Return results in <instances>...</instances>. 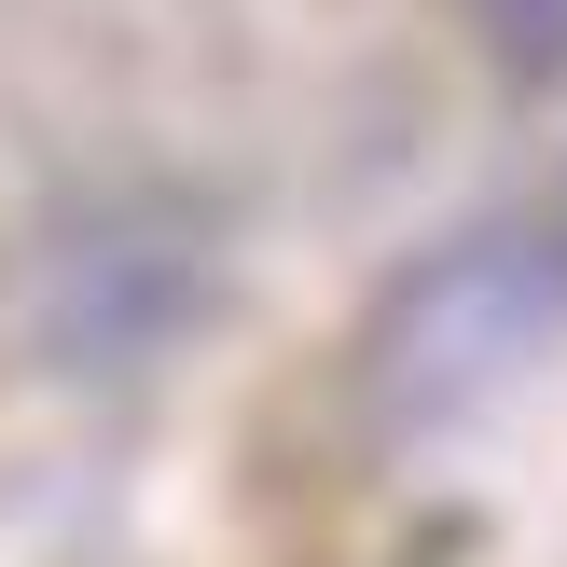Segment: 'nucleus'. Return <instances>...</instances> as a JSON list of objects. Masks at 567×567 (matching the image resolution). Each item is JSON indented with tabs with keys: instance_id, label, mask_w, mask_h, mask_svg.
Returning a JSON list of instances; mask_svg holds the SVG:
<instances>
[{
	"instance_id": "nucleus-1",
	"label": "nucleus",
	"mask_w": 567,
	"mask_h": 567,
	"mask_svg": "<svg viewBox=\"0 0 567 567\" xmlns=\"http://www.w3.org/2000/svg\"><path fill=\"white\" fill-rule=\"evenodd\" d=\"M554 332H567V249L471 236V249H443L402 291V319H388V388H402L415 415H457V402H485L526 347H554Z\"/></svg>"
}]
</instances>
